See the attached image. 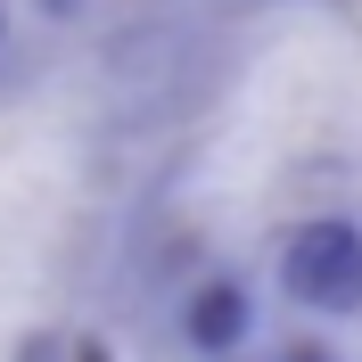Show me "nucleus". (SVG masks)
Here are the masks:
<instances>
[{
	"mask_svg": "<svg viewBox=\"0 0 362 362\" xmlns=\"http://www.w3.org/2000/svg\"><path fill=\"white\" fill-rule=\"evenodd\" d=\"M247 329H255V305H247L239 280H198V288H189V305H181V338H189V354L230 362L239 346H247Z\"/></svg>",
	"mask_w": 362,
	"mask_h": 362,
	"instance_id": "f03ea898",
	"label": "nucleus"
},
{
	"mask_svg": "<svg viewBox=\"0 0 362 362\" xmlns=\"http://www.w3.org/2000/svg\"><path fill=\"white\" fill-rule=\"evenodd\" d=\"M280 288L305 313H354L362 305V230L346 214H313L280 247Z\"/></svg>",
	"mask_w": 362,
	"mask_h": 362,
	"instance_id": "f257e3e1",
	"label": "nucleus"
}]
</instances>
